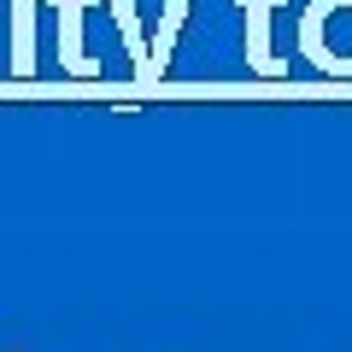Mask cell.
Here are the masks:
<instances>
[{
	"instance_id": "1",
	"label": "cell",
	"mask_w": 352,
	"mask_h": 352,
	"mask_svg": "<svg viewBox=\"0 0 352 352\" xmlns=\"http://www.w3.org/2000/svg\"><path fill=\"white\" fill-rule=\"evenodd\" d=\"M300 53L323 76H352V0H305Z\"/></svg>"
},
{
	"instance_id": "2",
	"label": "cell",
	"mask_w": 352,
	"mask_h": 352,
	"mask_svg": "<svg viewBox=\"0 0 352 352\" xmlns=\"http://www.w3.org/2000/svg\"><path fill=\"white\" fill-rule=\"evenodd\" d=\"M235 6H241V53H247V71H258V76H282L288 65L276 59L270 18H276L288 0H235Z\"/></svg>"
},
{
	"instance_id": "3",
	"label": "cell",
	"mask_w": 352,
	"mask_h": 352,
	"mask_svg": "<svg viewBox=\"0 0 352 352\" xmlns=\"http://www.w3.org/2000/svg\"><path fill=\"white\" fill-rule=\"evenodd\" d=\"M94 0H47L53 12V41H59V71L65 76H94V59H88V41H82V12Z\"/></svg>"
},
{
	"instance_id": "4",
	"label": "cell",
	"mask_w": 352,
	"mask_h": 352,
	"mask_svg": "<svg viewBox=\"0 0 352 352\" xmlns=\"http://www.w3.org/2000/svg\"><path fill=\"white\" fill-rule=\"evenodd\" d=\"M188 12H194V0H164L159 24H153V36H147V76H141V88L164 82V71H170V59H176V41H182Z\"/></svg>"
},
{
	"instance_id": "5",
	"label": "cell",
	"mask_w": 352,
	"mask_h": 352,
	"mask_svg": "<svg viewBox=\"0 0 352 352\" xmlns=\"http://www.w3.org/2000/svg\"><path fill=\"white\" fill-rule=\"evenodd\" d=\"M36 18H41V0H6V24H12V76H36L41 59H36Z\"/></svg>"
},
{
	"instance_id": "6",
	"label": "cell",
	"mask_w": 352,
	"mask_h": 352,
	"mask_svg": "<svg viewBox=\"0 0 352 352\" xmlns=\"http://www.w3.org/2000/svg\"><path fill=\"white\" fill-rule=\"evenodd\" d=\"M106 6H112V24H118L124 53H129V82L141 88V76H147V30H141V12H135V0H106Z\"/></svg>"
},
{
	"instance_id": "7",
	"label": "cell",
	"mask_w": 352,
	"mask_h": 352,
	"mask_svg": "<svg viewBox=\"0 0 352 352\" xmlns=\"http://www.w3.org/2000/svg\"><path fill=\"white\" fill-rule=\"evenodd\" d=\"M6 352H18V346H6Z\"/></svg>"
}]
</instances>
